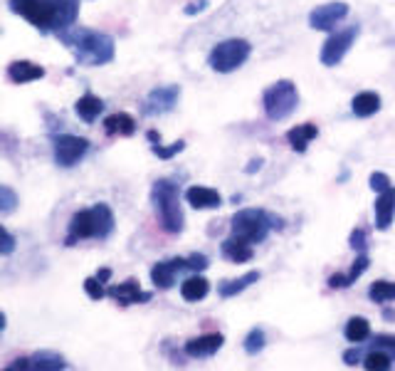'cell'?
Instances as JSON below:
<instances>
[{
	"label": "cell",
	"instance_id": "obj_1",
	"mask_svg": "<svg viewBox=\"0 0 395 371\" xmlns=\"http://www.w3.org/2000/svg\"><path fill=\"white\" fill-rule=\"evenodd\" d=\"M10 10L40 33H64L77 23L79 0H10Z\"/></svg>",
	"mask_w": 395,
	"mask_h": 371
},
{
	"label": "cell",
	"instance_id": "obj_2",
	"mask_svg": "<svg viewBox=\"0 0 395 371\" xmlns=\"http://www.w3.org/2000/svg\"><path fill=\"white\" fill-rule=\"evenodd\" d=\"M64 45L74 52V59L87 67H99L114 59V40L107 33L87 28H69L57 35Z\"/></svg>",
	"mask_w": 395,
	"mask_h": 371
},
{
	"label": "cell",
	"instance_id": "obj_3",
	"mask_svg": "<svg viewBox=\"0 0 395 371\" xmlns=\"http://www.w3.org/2000/svg\"><path fill=\"white\" fill-rule=\"evenodd\" d=\"M114 233V213L107 203H97L92 208L77 210L69 220V233L64 245H77L79 240L97 238L104 240Z\"/></svg>",
	"mask_w": 395,
	"mask_h": 371
},
{
	"label": "cell",
	"instance_id": "obj_4",
	"mask_svg": "<svg viewBox=\"0 0 395 371\" xmlns=\"http://www.w3.org/2000/svg\"><path fill=\"white\" fill-rule=\"evenodd\" d=\"M151 203H153V210H156L158 223H161V228L166 230V233H171V235L183 233V228H186V215H183L181 188H178V183L168 181V178L156 181L151 188Z\"/></svg>",
	"mask_w": 395,
	"mask_h": 371
},
{
	"label": "cell",
	"instance_id": "obj_5",
	"mask_svg": "<svg viewBox=\"0 0 395 371\" xmlns=\"http://www.w3.org/2000/svg\"><path fill=\"white\" fill-rule=\"evenodd\" d=\"M230 228H232V235L249 245L264 243L267 235L272 233V228H282L279 218H274L269 210L262 208H242L232 215L230 220Z\"/></svg>",
	"mask_w": 395,
	"mask_h": 371
},
{
	"label": "cell",
	"instance_id": "obj_6",
	"mask_svg": "<svg viewBox=\"0 0 395 371\" xmlns=\"http://www.w3.org/2000/svg\"><path fill=\"white\" fill-rule=\"evenodd\" d=\"M262 107L272 122H284L299 107V92L292 79H279L262 94Z\"/></svg>",
	"mask_w": 395,
	"mask_h": 371
},
{
	"label": "cell",
	"instance_id": "obj_7",
	"mask_svg": "<svg viewBox=\"0 0 395 371\" xmlns=\"http://www.w3.org/2000/svg\"><path fill=\"white\" fill-rule=\"evenodd\" d=\"M249 52H252V45H249L247 40L230 38V40H223V42L215 45L213 52H210V57H208V64L215 69V72L228 74V72H235L237 67H242V64L247 62Z\"/></svg>",
	"mask_w": 395,
	"mask_h": 371
},
{
	"label": "cell",
	"instance_id": "obj_8",
	"mask_svg": "<svg viewBox=\"0 0 395 371\" xmlns=\"http://www.w3.org/2000/svg\"><path fill=\"white\" fill-rule=\"evenodd\" d=\"M358 33H361V25H351V28H343V30H338V33H334L331 38L324 42L322 55H319V57H322V64H326V67H336V64L346 57L351 45L356 42Z\"/></svg>",
	"mask_w": 395,
	"mask_h": 371
},
{
	"label": "cell",
	"instance_id": "obj_9",
	"mask_svg": "<svg viewBox=\"0 0 395 371\" xmlns=\"http://www.w3.org/2000/svg\"><path fill=\"white\" fill-rule=\"evenodd\" d=\"M52 152L57 166L72 169L74 164H79L84 159V154L89 152V142L82 137H74V134H59L52 139Z\"/></svg>",
	"mask_w": 395,
	"mask_h": 371
},
{
	"label": "cell",
	"instance_id": "obj_10",
	"mask_svg": "<svg viewBox=\"0 0 395 371\" xmlns=\"http://www.w3.org/2000/svg\"><path fill=\"white\" fill-rule=\"evenodd\" d=\"M178 97H181V87H178V84H161V87L148 92V97L143 99V104H141V112L146 114V117L168 114L176 109Z\"/></svg>",
	"mask_w": 395,
	"mask_h": 371
},
{
	"label": "cell",
	"instance_id": "obj_11",
	"mask_svg": "<svg viewBox=\"0 0 395 371\" xmlns=\"http://www.w3.org/2000/svg\"><path fill=\"white\" fill-rule=\"evenodd\" d=\"M348 15V5L346 3H326V5H319V8L312 10L309 15V25L314 30H334L343 18Z\"/></svg>",
	"mask_w": 395,
	"mask_h": 371
},
{
	"label": "cell",
	"instance_id": "obj_12",
	"mask_svg": "<svg viewBox=\"0 0 395 371\" xmlns=\"http://www.w3.org/2000/svg\"><path fill=\"white\" fill-rule=\"evenodd\" d=\"M183 270H191L188 268V258H173L166 260V263H156L151 268V280L158 290H171L173 282H176V275L183 273Z\"/></svg>",
	"mask_w": 395,
	"mask_h": 371
},
{
	"label": "cell",
	"instance_id": "obj_13",
	"mask_svg": "<svg viewBox=\"0 0 395 371\" xmlns=\"http://www.w3.org/2000/svg\"><path fill=\"white\" fill-rule=\"evenodd\" d=\"M107 295L112 299H117L119 304H143L151 299V292H143L141 287H138L136 280H126V282L122 285H112V287L107 290Z\"/></svg>",
	"mask_w": 395,
	"mask_h": 371
},
{
	"label": "cell",
	"instance_id": "obj_14",
	"mask_svg": "<svg viewBox=\"0 0 395 371\" xmlns=\"http://www.w3.org/2000/svg\"><path fill=\"white\" fill-rule=\"evenodd\" d=\"M223 344H225L223 334H203V337H196V339H191V342H186V354L193 359L213 357Z\"/></svg>",
	"mask_w": 395,
	"mask_h": 371
},
{
	"label": "cell",
	"instance_id": "obj_15",
	"mask_svg": "<svg viewBox=\"0 0 395 371\" xmlns=\"http://www.w3.org/2000/svg\"><path fill=\"white\" fill-rule=\"evenodd\" d=\"M395 218V188L381 190L378 193V200H376V228L378 230H388L391 228Z\"/></svg>",
	"mask_w": 395,
	"mask_h": 371
},
{
	"label": "cell",
	"instance_id": "obj_16",
	"mask_svg": "<svg viewBox=\"0 0 395 371\" xmlns=\"http://www.w3.org/2000/svg\"><path fill=\"white\" fill-rule=\"evenodd\" d=\"M186 200L198 210H210V208H220L223 198L215 188H205V186H191L186 190Z\"/></svg>",
	"mask_w": 395,
	"mask_h": 371
},
{
	"label": "cell",
	"instance_id": "obj_17",
	"mask_svg": "<svg viewBox=\"0 0 395 371\" xmlns=\"http://www.w3.org/2000/svg\"><path fill=\"white\" fill-rule=\"evenodd\" d=\"M8 77L13 79L15 84H25V82H35V79L45 77V67L35 62H28V59H20V62H13L8 67Z\"/></svg>",
	"mask_w": 395,
	"mask_h": 371
},
{
	"label": "cell",
	"instance_id": "obj_18",
	"mask_svg": "<svg viewBox=\"0 0 395 371\" xmlns=\"http://www.w3.org/2000/svg\"><path fill=\"white\" fill-rule=\"evenodd\" d=\"M104 132L107 134H119V137H131L134 132H136V122H134L131 114L126 112H117L112 114V117L104 119Z\"/></svg>",
	"mask_w": 395,
	"mask_h": 371
},
{
	"label": "cell",
	"instance_id": "obj_19",
	"mask_svg": "<svg viewBox=\"0 0 395 371\" xmlns=\"http://www.w3.org/2000/svg\"><path fill=\"white\" fill-rule=\"evenodd\" d=\"M317 137H319V129L314 127V124H302V127H294V129H289V134H287V142L292 144V149H294V152L304 154V152H307V147H309V144H312Z\"/></svg>",
	"mask_w": 395,
	"mask_h": 371
},
{
	"label": "cell",
	"instance_id": "obj_20",
	"mask_svg": "<svg viewBox=\"0 0 395 371\" xmlns=\"http://www.w3.org/2000/svg\"><path fill=\"white\" fill-rule=\"evenodd\" d=\"M220 250H223L225 258H230L232 263H247V260H252V255H254L252 245L244 243V240H240V238H235V235H230Z\"/></svg>",
	"mask_w": 395,
	"mask_h": 371
},
{
	"label": "cell",
	"instance_id": "obj_21",
	"mask_svg": "<svg viewBox=\"0 0 395 371\" xmlns=\"http://www.w3.org/2000/svg\"><path fill=\"white\" fill-rule=\"evenodd\" d=\"M351 109H353V114L361 119L373 117V114L381 109V97H378V92H358L351 102Z\"/></svg>",
	"mask_w": 395,
	"mask_h": 371
},
{
	"label": "cell",
	"instance_id": "obj_22",
	"mask_svg": "<svg viewBox=\"0 0 395 371\" xmlns=\"http://www.w3.org/2000/svg\"><path fill=\"white\" fill-rule=\"evenodd\" d=\"M208 292H210V282L203 275H191V278L183 280V285H181V295L188 302H200Z\"/></svg>",
	"mask_w": 395,
	"mask_h": 371
},
{
	"label": "cell",
	"instance_id": "obj_23",
	"mask_svg": "<svg viewBox=\"0 0 395 371\" xmlns=\"http://www.w3.org/2000/svg\"><path fill=\"white\" fill-rule=\"evenodd\" d=\"M74 109H77L79 119H84V122L92 124L94 119L99 117V114L104 112V102L99 97H94V94H84V97L77 99V104H74Z\"/></svg>",
	"mask_w": 395,
	"mask_h": 371
},
{
	"label": "cell",
	"instance_id": "obj_24",
	"mask_svg": "<svg viewBox=\"0 0 395 371\" xmlns=\"http://www.w3.org/2000/svg\"><path fill=\"white\" fill-rule=\"evenodd\" d=\"M257 280H259V273H257V270H249V273L242 275V278L228 280V282H220L218 292H220V297H235V295H240L242 290H247L249 285H254Z\"/></svg>",
	"mask_w": 395,
	"mask_h": 371
},
{
	"label": "cell",
	"instance_id": "obj_25",
	"mask_svg": "<svg viewBox=\"0 0 395 371\" xmlns=\"http://www.w3.org/2000/svg\"><path fill=\"white\" fill-rule=\"evenodd\" d=\"M348 342L353 344H363L368 337H371V322L366 317H351L346 322V329H343Z\"/></svg>",
	"mask_w": 395,
	"mask_h": 371
},
{
	"label": "cell",
	"instance_id": "obj_26",
	"mask_svg": "<svg viewBox=\"0 0 395 371\" xmlns=\"http://www.w3.org/2000/svg\"><path fill=\"white\" fill-rule=\"evenodd\" d=\"M30 369H40V371H59L67 369V362H64L59 354L54 352H37L33 359H30Z\"/></svg>",
	"mask_w": 395,
	"mask_h": 371
},
{
	"label": "cell",
	"instance_id": "obj_27",
	"mask_svg": "<svg viewBox=\"0 0 395 371\" xmlns=\"http://www.w3.org/2000/svg\"><path fill=\"white\" fill-rule=\"evenodd\" d=\"M395 359L391 357V354L381 352V349H371V352L363 357V367H366L368 371H388L393 367Z\"/></svg>",
	"mask_w": 395,
	"mask_h": 371
},
{
	"label": "cell",
	"instance_id": "obj_28",
	"mask_svg": "<svg viewBox=\"0 0 395 371\" xmlns=\"http://www.w3.org/2000/svg\"><path fill=\"white\" fill-rule=\"evenodd\" d=\"M368 297L378 304L393 302L395 299V282H391V280H378V282H373L371 290H368Z\"/></svg>",
	"mask_w": 395,
	"mask_h": 371
},
{
	"label": "cell",
	"instance_id": "obj_29",
	"mask_svg": "<svg viewBox=\"0 0 395 371\" xmlns=\"http://www.w3.org/2000/svg\"><path fill=\"white\" fill-rule=\"evenodd\" d=\"M264 344H267V337H264L262 327H254L247 332V337H244V352L247 354H259L264 349Z\"/></svg>",
	"mask_w": 395,
	"mask_h": 371
},
{
	"label": "cell",
	"instance_id": "obj_30",
	"mask_svg": "<svg viewBox=\"0 0 395 371\" xmlns=\"http://www.w3.org/2000/svg\"><path fill=\"white\" fill-rule=\"evenodd\" d=\"M368 263H371V260H368V255H366V253H358V258L353 260L351 270H348V273H346V282H348V287H351L353 282H358V278H361V275L368 270Z\"/></svg>",
	"mask_w": 395,
	"mask_h": 371
},
{
	"label": "cell",
	"instance_id": "obj_31",
	"mask_svg": "<svg viewBox=\"0 0 395 371\" xmlns=\"http://www.w3.org/2000/svg\"><path fill=\"white\" fill-rule=\"evenodd\" d=\"M18 208V193L10 186L0 183V213H13Z\"/></svg>",
	"mask_w": 395,
	"mask_h": 371
},
{
	"label": "cell",
	"instance_id": "obj_32",
	"mask_svg": "<svg viewBox=\"0 0 395 371\" xmlns=\"http://www.w3.org/2000/svg\"><path fill=\"white\" fill-rule=\"evenodd\" d=\"M183 149H186V142H176V144H171V147H161V142L151 144V152L156 154L158 159H163V161H168V159H173L176 154H181Z\"/></svg>",
	"mask_w": 395,
	"mask_h": 371
},
{
	"label": "cell",
	"instance_id": "obj_33",
	"mask_svg": "<svg viewBox=\"0 0 395 371\" xmlns=\"http://www.w3.org/2000/svg\"><path fill=\"white\" fill-rule=\"evenodd\" d=\"M373 349H381V352L391 354L395 359V334H378L376 342H373Z\"/></svg>",
	"mask_w": 395,
	"mask_h": 371
},
{
	"label": "cell",
	"instance_id": "obj_34",
	"mask_svg": "<svg viewBox=\"0 0 395 371\" xmlns=\"http://www.w3.org/2000/svg\"><path fill=\"white\" fill-rule=\"evenodd\" d=\"M84 290H87V295L92 299H102L104 295H107L104 282H99V278H87V280H84Z\"/></svg>",
	"mask_w": 395,
	"mask_h": 371
},
{
	"label": "cell",
	"instance_id": "obj_35",
	"mask_svg": "<svg viewBox=\"0 0 395 371\" xmlns=\"http://www.w3.org/2000/svg\"><path fill=\"white\" fill-rule=\"evenodd\" d=\"M348 243H351V248L356 250V253H366V248H368V235H366V230L363 228H356L351 233V238H348Z\"/></svg>",
	"mask_w": 395,
	"mask_h": 371
},
{
	"label": "cell",
	"instance_id": "obj_36",
	"mask_svg": "<svg viewBox=\"0 0 395 371\" xmlns=\"http://www.w3.org/2000/svg\"><path fill=\"white\" fill-rule=\"evenodd\" d=\"M368 183H371V188L376 190V193H381V190L391 188V176L383 171H373L371 178H368Z\"/></svg>",
	"mask_w": 395,
	"mask_h": 371
},
{
	"label": "cell",
	"instance_id": "obj_37",
	"mask_svg": "<svg viewBox=\"0 0 395 371\" xmlns=\"http://www.w3.org/2000/svg\"><path fill=\"white\" fill-rule=\"evenodd\" d=\"M10 253H15V238L0 225V255H10Z\"/></svg>",
	"mask_w": 395,
	"mask_h": 371
},
{
	"label": "cell",
	"instance_id": "obj_38",
	"mask_svg": "<svg viewBox=\"0 0 395 371\" xmlns=\"http://www.w3.org/2000/svg\"><path fill=\"white\" fill-rule=\"evenodd\" d=\"M343 362H346L348 367H358V364H363L361 344H356V349H348V352H343Z\"/></svg>",
	"mask_w": 395,
	"mask_h": 371
},
{
	"label": "cell",
	"instance_id": "obj_39",
	"mask_svg": "<svg viewBox=\"0 0 395 371\" xmlns=\"http://www.w3.org/2000/svg\"><path fill=\"white\" fill-rule=\"evenodd\" d=\"M208 258L205 255H200V253H193L191 258H188V268L191 270H196V273H203L205 268H208Z\"/></svg>",
	"mask_w": 395,
	"mask_h": 371
},
{
	"label": "cell",
	"instance_id": "obj_40",
	"mask_svg": "<svg viewBox=\"0 0 395 371\" xmlns=\"http://www.w3.org/2000/svg\"><path fill=\"white\" fill-rule=\"evenodd\" d=\"M208 8V0H196V3H191L186 8V15H196V13H200V10H205Z\"/></svg>",
	"mask_w": 395,
	"mask_h": 371
},
{
	"label": "cell",
	"instance_id": "obj_41",
	"mask_svg": "<svg viewBox=\"0 0 395 371\" xmlns=\"http://www.w3.org/2000/svg\"><path fill=\"white\" fill-rule=\"evenodd\" d=\"M262 159H252V161H249V166L247 169H244V171H247V173H257L259 171V169H262Z\"/></svg>",
	"mask_w": 395,
	"mask_h": 371
},
{
	"label": "cell",
	"instance_id": "obj_42",
	"mask_svg": "<svg viewBox=\"0 0 395 371\" xmlns=\"http://www.w3.org/2000/svg\"><path fill=\"white\" fill-rule=\"evenodd\" d=\"M97 278H99V282H107V280L112 278V270H109V268H102V270L97 273Z\"/></svg>",
	"mask_w": 395,
	"mask_h": 371
},
{
	"label": "cell",
	"instance_id": "obj_43",
	"mask_svg": "<svg viewBox=\"0 0 395 371\" xmlns=\"http://www.w3.org/2000/svg\"><path fill=\"white\" fill-rule=\"evenodd\" d=\"M148 142H151V144H158V142H161V137H158V132H153V129H151V132H148Z\"/></svg>",
	"mask_w": 395,
	"mask_h": 371
},
{
	"label": "cell",
	"instance_id": "obj_44",
	"mask_svg": "<svg viewBox=\"0 0 395 371\" xmlns=\"http://www.w3.org/2000/svg\"><path fill=\"white\" fill-rule=\"evenodd\" d=\"M3 329H5V314L0 312V334H3Z\"/></svg>",
	"mask_w": 395,
	"mask_h": 371
},
{
	"label": "cell",
	"instance_id": "obj_45",
	"mask_svg": "<svg viewBox=\"0 0 395 371\" xmlns=\"http://www.w3.org/2000/svg\"><path fill=\"white\" fill-rule=\"evenodd\" d=\"M386 319H395V312H393V309H386Z\"/></svg>",
	"mask_w": 395,
	"mask_h": 371
}]
</instances>
